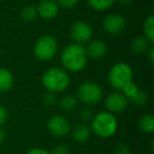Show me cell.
Segmentation results:
<instances>
[{"instance_id": "29", "label": "cell", "mask_w": 154, "mask_h": 154, "mask_svg": "<svg viewBox=\"0 0 154 154\" xmlns=\"http://www.w3.org/2000/svg\"><path fill=\"white\" fill-rule=\"evenodd\" d=\"M24 154H52L49 150L43 149V148H32L28 150Z\"/></svg>"}, {"instance_id": "4", "label": "cell", "mask_w": 154, "mask_h": 154, "mask_svg": "<svg viewBox=\"0 0 154 154\" xmlns=\"http://www.w3.org/2000/svg\"><path fill=\"white\" fill-rule=\"evenodd\" d=\"M108 82L116 91H122L126 86L133 82V70L127 62L113 64L108 73Z\"/></svg>"}, {"instance_id": "25", "label": "cell", "mask_w": 154, "mask_h": 154, "mask_svg": "<svg viewBox=\"0 0 154 154\" xmlns=\"http://www.w3.org/2000/svg\"><path fill=\"white\" fill-rule=\"evenodd\" d=\"M56 2L62 9H72L79 2V0H56Z\"/></svg>"}, {"instance_id": "20", "label": "cell", "mask_w": 154, "mask_h": 154, "mask_svg": "<svg viewBox=\"0 0 154 154\" xmlns=\"http://www.w3.org/2000/svg\"><path fill=\"white\" fill-rule=\"evenodd\" d=\"M20 17L23 21L26 22H32L38 17V14H37V9L35 5H26L23 9L21 10V13H20Z\"/></svg>"}, {"instance_id": "27", "label": "cell", "mask_w": 154, "mask_h": 154, "mask_svg": "<svg viewBox=\"0 0 154 154\" xmlns=\"http://www.w3.org/2000/svg\"><path fill=\"white\" fill-rule=\"evenodd\" d=\"M8 118H9V112L7 108L0 103V127H2L8 122Z\"/></svg>"}, {"instance_id": "19", "label": "cell", "mask_w": 154, "mask_h": 154, "mask_svg": "<svg viewBox=\"0 0 154 154\" xmlns=\"http://www.w3.org/2000/svg\"><path fill=\"white\" fill-rule=\"evenodd\" d=\"M89 7L96 12L108 11L115 3V0H87Z\"/></svg>"}, {"instance_id": "30", "label": "cell", "mask_w": 154, "mask_h": 154, "mask_svg": "<svg viewBox=\"0 0 154 154\" xmlns=\"http://www.w3.org/2000/svg\"><path fill=\"white\" fill-rule=\"evenodd\" d=\"M146 56H147V59H148V61L150 62V64L153 66L154 64V48L153 47H150V49L148 50L147 53H146Z\"/></svg>"}, {"instance_id": "8", "label": "cell", "mask_w": 154, "mask_h": 154, "mask_svg": "<svg viewBox=\"0 0 154 154\" xmlns=\"http://www.w3.org/2000/svg\"><path fill=\"white\" fill-rule=\"evenodd\" d=\"M47 128L51 135L61 138V137H66L70 134L72 126H71L70 120L66 117L56 114L49 118L47 122Z\"/></svg>"}, {"instance_id": "15", "label": "cell", "mask_w": 154, "mask_h": 154, "mask_svg": "<svg viewBox=\"0 0 154 154\" xmlns=\"http://www.w3.org/2000/svg\"><path fill=\"white\" fill-rule=\"evenodd\" d=\"M14 75L10 70L0 68V93H7L14 87Z\"/></svg>"}, {"instance_id": "12", "label": "cell", "mask_w": 154, "mask_h": 154, "mask_svg": "<svg viewBox=\"0 0 154 154\" xmlns=\"http://www.w3.org/2000/svg\"><path fill=\"white\" fill-rule=\"evenodd\" d=\"M85 50H86L88 58L100 59L107 54L108 47L105 41L100 40V39H91L87 43V47H85Z\"/></svg>"}, {"instance_id": "28", "label": "cell", "mask_w": 154, "mask_h": 154, "mask_svg": "<svg viewBox=\"0 0 154 154\" xmlns=\"http://www.w3.org/2000/svg\"><path fill=\"white\" fill-rule=\"evenodd\" d=\"M52 154H71V151L68 146L66 145H57L51 152Z\"/></svg>"}, {"instance_id": "9", "label": "cell", "mask_w": 154, "mask_h": 154, "mask_svg": "<svg viewBox=\"0 0 154 154\" xmlns=\"http://www.w3.org/2000/svg\"><path fill=\"white\" fill-rule=\"evenodd\" d=\"M127 20L120 14H109L103 20V29L109 35H118L125 31Z\"/></svg>"}, {"instance_id": "10", "label": "cell", "mask_w": 154, "mask_h": 154, "mask_svg": "<svg viewBox=\"0 0 154 154\" xmlns=\"http://www.w3.org/2000/svg\"><path fill=\"white\" fill-rule=\"evenodd\" d=\"M129 99L119 91L112 92L105 98V107L112 114L122 113L128 108Z\"/></svg>"}, {"instance_id": "1", "label": "cell", "mask_w": 154, "mask_h": 154, "mask_svg": "<svg viewBox=\"0 0 154 154\" xmlns=\"http://www.w3.org/2000/svg\"><path fill=\"white\" fill-rule=\"evenodd\" d=\"M88 56H87L85 45L70 43L63 48L60 55V62L62 69L66 72H80L87 66L88 63Z\"/></svg>"}, {"instance_id": "31", "label": "cell", "mask_w": 154, "mask_h": 154, "mask_svg": "<svg viewBox=\"0 0 154 154\" xmlns=\"http://www.w3.org/2000/svg\"><path fill=\"white\" fill-rule=\"evenodd\" d=\"M5 131L2 129V127H0V145L5 141Z\"/></svg>"}, {"instance_id": "32", "label": "cell", "mask_w": 154, "mask_h": 154, "mask_svg": "<svg viewBox=\"0 0 154 154\" xmlns=\"http://www.w3.org/2000/svg\"><path fill=\"white\" fill-rule=\"evenodd\" d=\"M134 0H115V2H118L119 5H128L130 3H132Z\"/></svg>"}, {"instance_id": "13", "label": "cell", "mask_w": 154, "mask_h": 154, "mask_svg": "<svg viewBox=\"0 0 154 154\" xmlns=\"http://www.w3.org/2000/svg\"><path fill=\"white\" fill-rule=\"evenodd\" d=\"M70 134L72 135V138L75 143H86L90 138L92 132H91L90 125L86 124V122H79V124L75 125L71 129Z\"/></svg>"}, {"instance_id": "22", "label": "cell", "mask_w": 154, "mask_h": 154, "mask_svg": "<svg viewBox=\"0 0 154 154\" xmlns=\"http://www.w3.org/2000/svg\"><path fill=\"white\" fill-rule=\"evenodd\" d=\"M78 116H79L82 122H86V124H88L89 122L92 120L93 116H94V113H93L92 109H91L90 107L86 106V107H82L78 110Z\"/></svg>"}, {"instance_id": "17", "label": "cell", "mask_w": 154, "mask_h": 154, "mask_svg": "<svg viewBox=\"0 0 154 154\" xmlns=\"http://www.w3.org/2000/svg\"><path fill=\"white\" fill-rule=\"evenodd\" d=\"M138 128L143 133L152 134L154 132V117L151 114H143L138 119Z\"/></svg>"}, {"instance_id": "11", "label": "cell", "mask_w": 154, "mask_h": 154, "mask_svg": "<svg viewBox=\"0 0 154 154\" xmlns=\"http://www.w3.org/2000/svg\"><path fill=\"white\" fill-rule=\"evenodd\" d=\"M37 14L45 20H52L59 14L60 7L56 0H41L37 5Z\"/></svg>"}, {"instance_id": "3", "label": "cell", "mask_w": 154, "mask_h": 154, "mask_svg": "<svg viewBox=\"0 0 154 154\" xmlns=\"http://www.w3.org/2000/svg\"><path fill=\"white\" fill-rule=\"evenodd\" d=\"M91 132L99 138L107 139L116 133L118 128V122L115 115L108 111L98 112L93 116L91 120Z\"/></svg>"}, {"instance_id": "5", "label": "cell", "mask_w": 154, "mask_h": 154, "mask_svg": "<svg viewBox=\"0 0 154 154\" xmlns=\"http://www.w3.org/2000/svg\"><path fill=\"white\" fill-rule=\"evenodd\" d=\"M33 52L37 59L41 61H50L58 52V41L52 35H42L36 40Z\"/></svg>"}, {"instance_id": "7", "label": "cell", "mask_w": 154, "mask_h": 154, "mask_svg": "<svg viewBox=\"0 0 154 154\" xmlns=\"http://www.w3.org/2000/svg\"><path fill=\"white\" fill-rule=\"evenodd\" d=\"M70 36L74 43L85 45L92 39L93 30L92 26L84 20H77L71 26Z\"/></svg>"}, {"instance_id": "21", "label": "cell", "mask_w": 154, "mask_h": 154, "mask_svg": "<svg viewBox=\"0 0 154 154\" xmlns=\"http://www.w3.org/2000/svg\"><path fill=\"white\" fill-rule=\"evenodd\" d=\"M148 99H149V97H148L147 93L139 89L138 92L136 93V95H135L133 98H131L129 101H131L133 105L139 106V107H140V106H145L146 103H148Z\"/></svg>"}, {"instance_id": "6", "label": "cell", "mask_w": 154, "mask_h": 154, "mask_svg": "<svg viewBox=\"0 0 154 154\" xmlns=\"http://www.w3.org/2000/svg\"><path fill=\"white\" fill-rule=\"evenodd\" d=\"M76 97L85 106H94L100 103L103 97L101 87L95 82H84L77 89Z\"/></svg>"}, {"instance_id": "16", "label": "cell", "mask_w": 154, "mask_h": 154, "mask_svg": "<svg viewBox=\"0 0 154 154\" xmlns=\"http://www.w3.org/2000/svg\"><path fill=\"white\" fill-rule=\"evenodd\" d=\"M152 47V45L143 36H137L132 39L130 43V49L135 55H143Z\"/></svg>"}, {"instance_id": "18", "label": "cell", "mask_w": 154, "mask_h": 154, "mask_svg": "<svg viewBox=\"0 0 154 154\" xmlns=\"http://www.w3.org/2000/svg\"><path fill=\"white\" fill-rule=\"evenodd\" d=\"M143 37L149 41L151 45L154 42V16L150 15L146 18L143 24Z\"/></svg>"}, {"instance_id": "2", "label": "cell", "mask_w": 154, "mask_h": 154, "mask_svg": "<svg viewBox=\"0 0 154 154\" xmlns=\"http://www.w3.org/2000/svg\"><path fill=\"white\" fill-rule=\"evenodd\" d=\"M41 85L47 92L58 94L64 92L71 85L69 72L59 66H52L43 72L41 76Z\"/></svg>"}, {"instance_id": "26", "label": "cell", "mask_w": 154, "mask_h": 154, "mask_svg": "<svg viewBox=\"0 0 154 154\" xmlns=\"http://www.w3.org/2000/svg\"><path fill=\"white\" fill-rule=\"evenodd\" d=\"M113 154H132L130 148L125 143H118L113 151Z\"/></svg>"}, {"instance_id": "24", "label": "cell", "mask_w": 154, "mask_h": 154, "mask_svg": "<svg viewBox=\"0 0 154 154\" xmlns=\"http://www.w3.org/2000/svg\"><path fill=\"white\" fill-rule=\"evenodd\" d=\"M57 97H56V94H53V93L47 92L42 97V103L45 106L47 107H52V106L56 105L57 103Z\"/></svg>"}, {"instance_id": "23", "label": "cell", "mask_w": 154, "mask_h": 154, "mask_svg": "<svg viewBox=\"0 0 154 154\" xmlns=\"http://www.w3.org/2000/svg\"><path fill=\"white\" fill-rule=\"evenodd\" d=\"M138 90H139V88L137 87V85L134 84V82H131V84H129L128 86L125 87L120 92H122V94L130 100L131 98H133V97L136 95V93L138 92Z\"/></svg>"}, {"instance_id": "14", "label": "cell", "mask_w": 154, "mask_h": 154, "mask_svg": "<svg viewBox=\"0 0 154 154\" xmlns=\"http://www.w3.org/2000/svg\"><path fill=\"white\" fill-rule=\"evenodd\" d=\"M78 99L75 95L64 94L57 100L58 108L62 112H72L77 109L78 107Z\"/></svg>"}]
</instances>
